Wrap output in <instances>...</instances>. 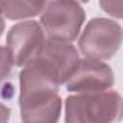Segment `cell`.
I'll return each instance as SVG.
<instances>
[{"label":"cell","mask_w":123,"mask_h":123,"mask_svg":"<svg viewBox=\"0 0 123 123\" xmlns=\"http://www.w3.org/2000/svg\"><path fill=\"white\" fill-rule=\"evenodd\" d=\"M64 77L58 67L41 52L23 65L20 73V114L23 122H56L61 113L58 88Z\"/></svg>","instance_id":"obj_1"},{"label":"cell","mask_w":123,"mask_h":123,"mask_svg":"<svg viewBox=\"0 0 123 123\" xmlns=\"http://www.w3.org/2000/svg\"><path fill=\"white\" fill-rule=\"evenodd\" d=\"M122 111V98L116 91L78 93L65 100V120L70 123H104L116 120Z\"/></svg>","instance_id":"obj_2"},{"label":"cell","mask_w":123,"mask_h":123,"mask_svg":"<svg viewBox=\"0 0 123 123\" xmlns=\"http://www.w3.org/2000/svg\"><path fill=\"white\" fill-rule=\"evenodd\" d=\"M86 13L78 0H51L41 13L46 39L73 42L81 29Z\"/></svg>","instance_id":"obj_3"},{"label":"cell","mask_w":123,"mask_h":123,"mask_svg":"<svg viewBox=\"0 0 123 123\" xmlns=\"http://www.w3.org/2000/svg\"><path fill=\"white\" fill-rule=\"evenodd\" d=\"M122 43V28L117 22L104 18L90 20L78 41L80 51L86 58L109 59L114 56Z\"/></svg>","instance_id":"obj_4"},{"label":"cell","mask_w":123,"mask_h":123,"mask_svg":"<svg viewBox=\"0 0 123 123\" xmlns=\"http://www.w3.org/2000/svg\"><path fill=\"white\" fill-rule=\"evenodd\" d=\"M114 83L111 68L100 59H78L74 70L65 80V87L73 93H94L109 90Z\"/></svg>","instance_id":"obj_5"},{"label":"cell","mask_w":123,"mask_h":123,"mask_svg":"<svg viewBox=\"0 0 123 123\" xmlns=\"http://www.w3.org/2000/svg\"><path fill=\"white\" fill-rule=\"evenodd\" d=\"M6 42L15 65L23 67L41 52L46 42V35L41 23L35 20H25L9 31Z\"/></svg>","instance_id":"obj_6"},{"label":"cell","mask_w":123,"mask_h":123,"mask_svg":"<svg viewBox=\"0 0 123 123\" xmlns=\"http://www.w3.org/2000/svg\"><path fill=\"white\" fill-rule=\"evenodd\" d=\"M51 0H0V12L12 20L29 19L42 13Z\"/></svg>","instance_id":"obj_7"},{"label":"cell","mask_w":123,"mask_h":123,"mask_svg":"<svg viewBox=\"0 0 123 123\" xmlns=\"http://www.w3.org/2000/svg\"><path fill=\"white\" fill-rule=\"evenodd\" d=\"M15 65L12 54L7 46H0V84H2L10 74L12 67Z\"/></svg>","instance_id":"obj_8"},{"label":"cell","mask_w":123,"mask_h":123,"mask_svg":"<svg viewBox=\"0 0 123 123\" xmlns=\"http://www.w3.org/2000/svg\"><path fill=\"white\" fill-rule=\"evenodd\" d=\"M100 6L110 16L116 19L122 18V0H100Z\"/></svg>","instance_id":"obj_9"},{"label":"cell","mask_w":123,"mask_h":123,"mask_svg":"<svg viewBox=\"0 0 123 123\" xmlns=\"http://www.w3.org/2000/svg\"><path fill=\"white\" fill-rule=\"evenodd\" d=\"M9 117H10V109L0 101V122H6L9 120Z\"/></svg>","instance_id":"obj_10"},{"label":"cell","mask_w":123,"mask_h":123,"mask_svg":"<svg viewBox=\"0 0 123 123\" xmlns=\"http://www.w3.org/2000/svg\"><path fill=\"white\" fill-rule=\"evenodd\" d=\"M3 31H5V20H3V15H2V12H0V35L3 33Z\"/></svg>","instance_id":"obj_11"},{"label":"cell","mask_w":123,"mask_h":123,"mask_svg":"<svg viewBox=\"0 0 123 123\" xmlns=\"http://www.w3.org/2000/svg\"><path fill=\"white\" fill-rule=\"evenodd\" d=\"M78 2H80V3H87L88 0H78Z\"/></svg>","instance_id":"obj_12"}]
</instances>
